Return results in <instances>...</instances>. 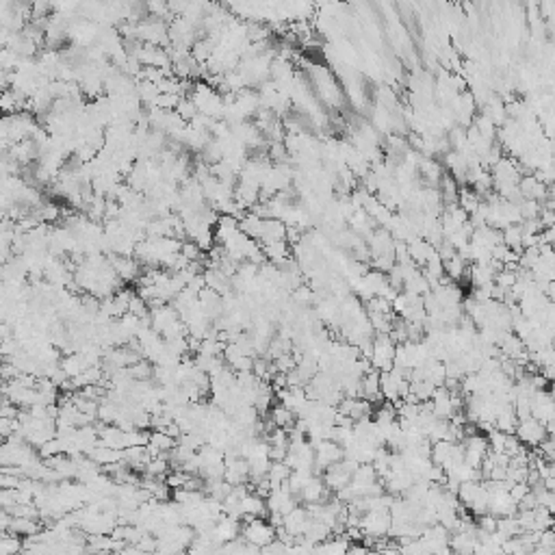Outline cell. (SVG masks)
I'll return each instance as SVG.
<instances>
[{"mask_svg": "<svg viewBox=\"0 0 555 555\" xmlns=\"http://www.w3.org/2000/svg\"><path fill=\"white\" fill-rule=\"evenodd\" d=\"M278 529L269 523V518H248L241 529V540L256 549H265L275 543Z\"/></svg>", "mask_w": 555, "mask_h": 555, "instance_id": "6da1fadb", "label": "cell"}, {"mask_svg": "<svg viewBox=\"0 0 555 555\" xmlns=\"http://www.w3.org/2000/svg\"><path fill=\"white\" fill-rule=\"evenodd\" d=\"M395 358H397V343L388 334H375L371 356H369L371 367L378 369L380 373L390 371V369H395Z\"/></svg>", "mask_w": 555, "mask_h": 555, "instance_id": "7a4b0ae2", "label": "cell"}, {"mask_svg": "<svg viewBox=\"0 0 555 555\" xmlns=\"http://www.w3.org/2000/svg\"><path fill=\"white\" fill-rule=\"evenodd\" d=\"M390 525H393L390 510H369L361 520V529L367 540H380L382 536H388Z\"/></svg>", "mask_w": 555, "mask_h": 555, "instance_id": "3957f363", "label": "cell"}, {"mask_svg": "<svg viewBox=\"0 0 555 555\" xmlns=\"http://www.w3.org/2000/svg\"><path fill=\"white\" fill-rule=\"evenodd\" d=\"M462 449H464V462L471 464L473 468H480L484 460L491 453V445H488V436L475 434V432H466L464 440H462Z\"/></svg>", "mask_w": 555, "mask_h": 555, "instance_id": "277c9868", "label": "cell"}, {"mask_svg": "<svg viewBox=\"0 0 555 555\" xmlns=\"http://www.w3.org/2000/svg\"><path fill=\"white\" fill-rule=\"evenodd\" d=\"M514 434H516V438L520 440V443H523V447H531V449H538L549 438L547 426L538 421V419H534V417L518 421Z\"/></svg>", "mask_w": 555, "mask_h": 555, "instance_id": "5b68a950", "label": "cell"}, {"mask_svg": "<svg viewBox=\"0 0 555 555\" xmlns=\"http://www.w3.org/2000/svg\"><path fill=\"white\" fill-rule=\"evenodd\" d=\"M340 460H345V449H343L334 440H321L319 445H315V464L321 471H328L330 466L338 464Z\"/></svg>", "mask_w": 555, "mask_h": 555, "instance_id": "8992f818", "label": "cell"}, {"mask_svg": "<svg viewBox=\"0 0 555 555\" xmlns=\"http://www.w3.org/2000/svg\"><path fill=\"white\" fill-rule=\"evenodd\" d=\"M298 508V497L289 491V486H282L273 491L269 497H267V510H269V516H286L289 512H293Z\"/></svg>", "mask_w": 555, "mask_h": 555, "instance_id": "52a82bcc", "label": "cell"}, {"mask_svg": "<svg viewBox=\"0 0 555 555\" xmlns=\"http://www.w3.org/2000/svg\"><path fill=\"white\" fill-rule=\"evenodd\" d=\"M224 480L230 486H246L250 482V464L241 455H230L226 458V473Z\"/></svg>", "mask_w": 555, "mask_h": 555, "instance_id": "ba28073f", "label": "cell"}, {"mask_svg": "<svg viewBox=\"0 0 555 555\" xmlns=\"http://www.w3.org/2000/svg\"><path fill=\"white\" fill-rule=\"evenodd\" d=\"M109 263L111 267L116 269V273L122 278V282H133V280H139V275L143 273L141 271V263L133 256H118V254H111L109 256Z\"/></svg>", "mask_w": 555, "mask_h": 555, "instance_id": "9c48e42d", "label": "cell"}, {"mask_svg": "<svg viewBox=\"0 0 555 555\" xmlns=\"http://www.w3.org/2000/svg\"><path fill=\"white\" fill-rule=\"evenodd\" d=\"M310 523H313V516H310L308 508H302V505H298L295 510L289 512V514L284 516L282 527H284V531L291 534L293 538H304V534H306V529L310 527Z\"/></svg>", "mask_w": 555, "mask_h": 555, "instance_id": "30bf717a", "label": "cell"}, {"mask_svg": "<svg viewBox=\"0 0 555 555\" xmlns=\"http://www.w3.org/2000/svg\"><path fill=\"white\" fill-rule=\"evenodd\" d=\"M328 486H325V482H323V477H319V475H313L310 477L308 482H306V486L302 488V493H300V501L302 503H306V505H317V503H325L328 501Z\"/></svg>", "mask_w": 555, "mask_h": 555, "instance_id": "8fae6325", "label": "cell"}, {"mask_svg": "<svg viewBox=\"0 0 555 555\" xmlns=\"http://www.w3.org/2000/svg\"><path fill=\"white\" fill-rule=\"evenodd\" d=\"M419 174L426 178L430 185H434L438 189L440 181L445 178V167L440 165V163L432 156H421L419 158Z\"/></svg>", "mask_w": 555, "mask_h": 555, "instance_id": "7c38bea8", "label": "cell"}, {"mask_svg": "<svg viewBox=\"0 0 555 555\" xmlns=\"http://www.w3.org/2000/svg\"><path fill=\"white\" fill-rule=\"evenodd\" d=\"M349 549L352 545L347 536H332L315 547V555H349Z\"/></svg>", "mask_w": 555, "mask_h": 555, "instance_id": "4fadbf2b", "label": "cell"}, {"mask_svg": "<svg viewBox=\"0 0 555 555\" xmlns=\"http://www.w3.org/2000/svg\"><path fill=\"white\" fill-rule=\"evenodd\" d=\"M89 458L98 464V466H109V464H118V462H124V451H116L111 447H104V445H98L91 453Z\"/></svg>", "mask_w": 555, "mask_h": 555, "instance_id": "5bb4252c", "label": "cell"}, {"mask_svg": "<svg viewBox=\"0 0 555 555\" xmlns=\"http://www.w3.org/2000/svg\"><path fill=\"white\" fill-rule=\"evenodd\" d=\"M239 228H241L243 235H248L254 241H260V237H263V230H265V219L258 217L256 213H252V210H250V213L239 221Z\"/></svg>", "mask_w": 555, "mask_h": 555, "instance_id": "9a60e30c", "label": "cell"}, {"mask_svg": "<svg viewBox=\"0 0 555 555\" xmlns=\"http://www.w3.org/2000/svg\"><path fill=\"white\" fill-rule=\"evenodd\" d=\"M269 415H271L269 419L273 421V426L280 430H291V428H295V423H298V415L289 410V408H284L282 403L273 406Z\"/></svg>", "mask_w": 555, "mask_h": 555, "instance_id": "2e32d148", "label": "cell"}, {"mask_svg": "<svg viewBox=\"0 0 555 555\" xmlns=\"http://www.w3.org/2000/svg\"><path fill=\"white\" fill-rule=\"evenodd\" d=\"M484 204V198L480 193H475L473 189H468V187H462L460 189V195H458V206L464 210V213L471 217V215H475L477 210H480V206Z\"/></svg>", "mask_w": 555, "mask_h": 555, "instance_id": "e0dca14e", "label": "cell"}, {"mask_svg": "<svg viewBox=\"0 0 555 555\" xmlns=\"http://www.w3.org/2000/svg\"><path fill=\"white\" fill-rule=\"evenodd\" d=\"M466 273H468V263L460 254H455L451 260H445V275L449 278L451 282L462 280Z\"/></svg>", "mask_w": 555, "mask_h": 555, "instance_id": "ac0fdd59", "label": "cell"}, {"mask_svg": "<svg viewBox=\"0 0 555 555\" xmlns=\"http://www.w3.org/2000/svg\"><path fill=\"white\" fill-rule=\"evenodd\" d=\"M503 243L505 246H508L512 252H516V254H523V228H520V224H516V226H508L503 230Z\"/></svg>", "mask_w": 555, "mask_h": 555, "instance_id": "d6986e66", "label": "cell"}, {"mask_svg": "<svg viewBox=\"0 0 555 555\" xmlns=\"http://www.w3.org/2000/svg\"><path fill=\"white\" fill-rule=\"evenodd\" d=\"M0 549H3V555H18V553H22V551H24L22 536L11 534V531H5L3 543H0Z\"/></svg>", "mask_w": 555, "mask_h": 555, "instance_id": "ffe728a7", "label": "cell"}, {"mask_svg": "<svg viewBox=\"0 0 555 555\" xmlns=\"http://www.w3.org/2000/svg\"><path fill=\"white\" fill-rule=\"evenodd\" d=\"M176 113L189 124L195 116H198L200 111H198V107L193 104L191 98H181V102H178V107H176Z\"/></svg>", "mask_w": 555, "mask_h": 555, "instance_id": "44dd1931", "label": "cell"}, {"mask_svg": "<svg viewBox=\"0 0 555 555\" xmlns=\"http://www.w3.org/2000/svg\"><path fill=\"white\" fill-rule=\"evenodd\" d=\"M451 555H460V553H451Z\"/></svg>", "mask_w": 555, "mask_h": 555, "instance_id": "7402d4cb", "label": "cell"}]
</instances>
